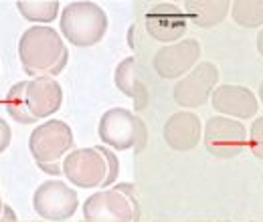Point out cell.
I'll list each match as a JSON object with an SVG mask.
<instances>
[{
    "mask_svg": "<svg viewBox=\"0 0 263 222\" xmlns=\"http://www.w3.org/2000/svg\"><path fill=\"white\" fill-rule=\"evenodd\" d=\"M18 59L29 77H57L69 61L61 34L51 27H31L18 41Z\"/></svg>",
    "mask_w": 263,
    "mask_h": 222,
    "instance_id": "1",
    "label": "cell"
},
{
    "mask_svg": "<svg viewBox=\"0 0 263 222\" xmlns=\"http://www.w3.org/2000/svg\"><path fill=\"white\" fill-rule=\"evenodd\" d=\"M61 34L75 47H93L107 32V14L96 2H71L61 12Z\"/></svg>",
    "mask_w": 263,
    "mask_h": 222,
    "instance_id": "2",
    "label": "cell"
},
{
    "mask_svg": "<svg viewBox=\"0 0 263 222\" xmlns=\"http://www.w3.org/2000/svg\"><path fill=\"white\" fill-rule=\"evenodd\" d=\"M134 190L136 188L132 184H116L111 190L91 194L83 202V218L85 220L138 222L140 202Z\"/></svg>",
    "mask_w": 263,
    "mask_h": 222,
    "instance_id": "3",
    "label": "cell"
},
{
    "mask_svg": "<svg viewBox=\"0 0 263 222\" xmlns=\"http://www.w3.org/2000/svg\"><path fill=\"white\" fill-rule=\"evenodd\" d=\"M98 133L103 146H109L118 152H124L130 148H134L136 152H142L148 142L144 122L124 107L107 109L99 119Z\"/></svg>",
    "mask_w": 263,
    "mask_h": 222,
    "instance_id": "4",
    "label": "cell"
},
{
    "mask_svg": "<svg viewBox=\"0 0 263 222\" xmlns=\"http://www.w3.org/2000/svg\"><path fill=\"white\" fill-rule=\"evenodd\" d=\"M247 129L239 119L215 115L202 126V142L209 154L215 158H237L247 148Z\"/></svg>",
    "mask_w": 263,
    "mask_h": 222,
    "instance_id": "5",
    "label": "cell"
},
{
    "mask_svg": "<svg viewBox=\"0 0 263 222\" xmlns=\"http://www.w3.org/2000/svg\"><path fill=\"white\" fill-rule=\"evenodd\" d=\"M73 131L61 119H49L36 126L29 137V150L39 166L57 164L73 148Z\"/></svg>",
    "mask_w": 263,
    "mask_h": 222,
    "instance_id": "6",
    "label": "cell"
},
{
    "mask_svg": "<svg viewBox=\"0 0 263 222\" xmlns=\"http://www.w3.org/2000/svg\"><path fill=\"white\" fill-rule=\"evenodd\" d=\"M219 69L217 65L209 63H198L191 73H186L182 79L176 81L174 89H172V97L176 101V105L184 107V109H195L204 105L213 91L219 87Z\"/></svg>",
    "mask_w": 263,
    "mask_h": 222,
    "instance_id": "7",
    "label": "cell"
},
{
    "mask_svg": "<svg viewBox=\"0 0 263 222\" xmlns=\"http://www.w3.org/2000/svg\"><path fill=\"white\" fill-rule=\"evenodd\" d=\"M34 212L51 222H63L71 218L79 208V196L61 180L43 182L33 194Z\"/></svg>",
    "mask_w": 263,
    "mask_h": 222,
    "instance_id": "8",
    "label": "cell"
},
{
    "mask_svg": "<svg viewBox=\"0 0 263 222\" xmlns=\"http://www.w3.org/2000/svg\"><path fill=\"white\" fill-rule=\"evenodd\" d=\"M63 174L77 188H103L107 180V162L98 148L73 150L63 159Z\"/></svg>",
    "mask_w": 263,
    "mask_h": 222,
    "instance_id": "9",
    "label": "cell"
},
{
    "mask_svg": "<svg viewBox=\"0 0 263 222\" xmlns=\"http://www.w3.org/2000/svg\"><path fill=\"white\" fill-rule=\"evenodd\" d=\"M200 53L202 47L197 38H182L178 43L164 45L154 55V69L162 79H182L198 65Z\"/></svg>",
    "mask_w": 263,
    "mask_h": 222,
    "instance_id": "10",
    "label": "cell"
},
{
    "mask_svg": "<svg viewBox=\"0 0 263 222\" xmlns=\"http://www.w3.org/2000/svg\"><path fill=\"white\" fill-rule=\"evenodd\" d=\"M146 31L154 41L162 45H172L178 43L184 36V32L189 31V18L176 4L160 2L148 10Z\"/></svg>",
    "mask_w": 263,
    "mask_h": 222,
    "instance_id": "11",
    "label": "cell"
},
{
    "mask_svg": "<svg viewBox=\"0 0 263 222\" xmlns=\"http://www.w3.org/2000/svg\"><path fill=\"white\" fill-rule=\"evenodd\" d=\"M211 101L215 111L231 119H249L259 109L255 93L243 85H219L213 91Z\"/></svg>",
    "mask_w": 263,
    "mask_h": 222,
    "instance_id": "12",
    "label": "cell"
},
{
    "mask_svg": "<svg viewBox=\"0 0 263 222\" xmlns=\"http://www.w3.org/2000/svg\"><path fill=\"white\" fill-rule=\"evenodd\" d=\"M27 109L34 119H45L51 117L55 111L61 109L63 103V89L59 81L53 77H36L27 81V91H25Z\"/></svg>",
    "mask_w": 263,
    "mask_h": 222,
    "instance_id": "13",
    "label": "cell"
},
{
    "mask_svg": "<svg viewBox=\"0 0 263 222\" xmlns=\"http://www.w3.org/2000/svg\"><path fill=\"white\" fill-rule=\"evenodd\" d=\"M162 135L168 148L176 152H191L200 144L202 122L193 111H176L166 119Z\"/></svg>",
    "mask_w": 263,
    "mask_h": 222,
    "instance_id": "14",
    "label": "cell"
},
{
    "mask_svg": "<svg viewBox=\"0 0 263 222\" xmlns=\"http://www.w3.org/2000/svg\"><path fill=\"white\" fill-rule=\"evenodd\" d=\"M114 81H116V87L134 101L136 111H142L148 107L150 93H148L146 83L140 77V71H138L134 57H126L124 61H120V65L116 67V73H114Z\"/></svg>",
    "mask_w": 263,
    "mask_h": 222,
    "instance_id": "15",
    "label": "cell"
},
{
    "mask_svg": "<svg viewBox=\"0 0 263 222\" xmlns=\"http://www.w3.org/2000/svg\"><path fill=\"white\" fill-rule=\"evenodd\" d=\"M231 4L227 0H186L184 14L198 29H213L221 25L229 14Z\"/></svg>",
    "mask_w": 263,
    "mask_h": 222,
    "instance_id": "16",
    "label": "cell"
},
{
    "mask_svg": "<svg viewBox=\"0 0 263 222\" xmlns=\"http://www.w3.org/2000/svg\"><path fill=\"white\" fill-rule=\"evenodd\" d=\"M18 12L31 23H53L59 16V2L57 0H21L16 2Z\"/></svg>",
    "mask_w": 263,
    "mask_h": 222,
    "instance_id": "17",
    "label": "cell"
},
{
    "mask_svg": "<svg viewBox=\"0 0 263 222\" xmlns=\"http://www.w3.org/2000/svg\"><path fill=\"white\" fill-rule=\"evenodd\" d=\"M25 91H27V81L14 83V85L10 87V91L6 93V97H4V107H6L8 115H10L14 122H18V124H23V126H33V124H36V119H34L33 115L29 113V109H27Z\"/></svg>",
    "mask_w": 263,
    "mask_h": 222,
    "instance_id": "18",
    "label": "cell"
},
{
    "mask_svg": "<svg viewBox=\"0 0 263 222\" xmlns=\"http://www.w3.org/2000/svg\"><path fill=\"white\" fill-rule=\"evenodd\" d=\"M231 16L239 27H263V0H237L231 4Z\"/></svg>",
    "mask_w": 263,
    "mask_h": 222,
    "instance_id": "19",
    "label": "cell"
},
{
    "mask_svg": "<svg viewBox=\"0 0 263 222\" xmlns=\"http://www.w3.org/2000/svg\"><path fill=\"white\" fill-rule=\"evenodd\" d=\"M247 135H249L247 137V146H249L251 154L255 158L263 159V115L251 124V129H249Z\"/></svg>",
    "mask_w": 263,
    "mask_h": 222,
    "instance_id": "20",
    "label": "cell"
},
{
    "mask_svg": "<svg viewBox=\"0 0 263 222\" xmlns=\"http://www.w3.org/2000/svg\"><path fill=\"white\" fill-rule=\"evenodd\" d=\"M98 150L103 154V158L107 162V180H105V184H103V188H107V186H111V184L116 182V178H118V174H120V162L116 158V154H114L111 150H107L105 146H98Z\"/></svg>",
    "mask_w": 263,
    "mask_h": 222,
    "instance_id": "21",
    "label": "cell"
},
{
    "mask_svg": "<svg viewBox=\"0 0 263 222\" xmlns=\"http://www.w3.org/2000/svg\"><path fill=\"white\" fill-rule=\"evenodd\" d=\"M10 137H12V131H10V126L0 117V154L10 146Z\"/></svg>",
    "mask_w": 263,
    "mask_h": 222,
    "instance_id": "22",
    "label": "cell"
},
{
    "mask_svg": "<svg viewBox=\"0 0 263 222\" xmlns=\"http://www.w3.org/2000/svg\"><path fill=\"white\" fill-rule=\"evenodd\" d=\"M0 222H21V220L16 218V214L12 212V208L4 204V208H2V214H0Z\"/></svg>",
    "mask_w": 263,
    "mask_h": 222,
    "instance_id": "23",
    "label": "cell"
},
{
    "mask_svg": "<svg viewBox=\"0 0 263 222\" xmlns=\"http://www.w3.org/2000/svg\"><path fill=\"white\" fill-rule=\"evenodd\" d=\"M255 43H257V53L263 57V29L257 32V41H255Z\"/></svg>",
    "mask_w": 263,
    "mask_h": 222,
    "instance_id": "24",
    "label": "cell"
},
{
    "mask_svg": "<svg viewBox=\"0 0 263 222\" xmlns=\"http://www.w3.org/2000/svg\"><path fill=\"white\" fill-rule=\"evenodd\" d=\"M259 99H261V105H263V81L259 83Z\"/></svg>",
    "mask_w": 263,
    "mask_h": 222,
    "instance_id": "25",
    "label": "cell"
},
{
    "mask_svg": "<svg viewBox=\"0 0 263 222\" xmlns=\"http://www.w3.org/2000/svg\"><path fill=\"white\" fill-rule=\"evenodd\" d=\"M81 222H122V220H85V218H83Z\"/></svg>",
    "mask_w": 263,
    "mask_h": 222,
    "instance_id": "26",
    "label": "cell"
},
{
    "mask_svg": "<svg viewBox=\"0 0 263 222\" xmlns=\"http://www.w3.org/2000/svg\"><path fill=\"white\" fill-rule=\"evenodd\" d=\"M2 208H4V204H2V198H0V214H2Z\"/></svg>",
    "mask_w": 263,
    "mask_h": 222,
    "instance_id": "27",
    "label": "cell"
},
{
    "mask_svg": "<svg viewBox=\"0 0 263 222\" xmlns=\"http://www.w3.org/2000/svg\"><path fill=\"white\" fill-rule=\"evenodd\" d=\"M251 222H263V218H255V220H251Z\"/></svg>",
    "mask_w": 263,
    "mask_h": 222,
    "instance_id": "28",
    "label": "cell"
}]
</instances>
